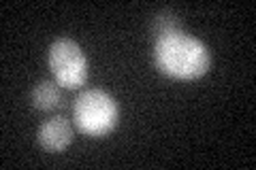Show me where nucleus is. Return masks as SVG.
<instances>
[{"label": "nucleus", "mask_w": 256, "mask_h": 170, "mask_svg": "<svg viewBox=\"0 0 256 170\" xmlns=\"http://www.w3.org/2000/svg\"><path fill=\"white\" fill-rule=\"evenodd\" d=\"M154 62L160 72L180 81H194L212 66V53L198 38L182 30L156 38Z\"/></svg>", "instance_id": "obj_1"}, {"label": "nucleus", "mask_w": 256, "mask_h": 170, "mask_svg": "<svg viewBox=\"0 0 256 170\" xmlns=\"http://www.w3.org/2000/svg\"><path fill=\"white\" fill-rule=\"evenodd\" d=\"M152 30H154L156 38H160L162 34H169V32L180 30V19H178V15L171 13V11H162V13H160L158 17L154 19V26H152Z\"/></svg>", "instance_id": "obj_6"}, {"label": "nucleus", "mask_w": 256, "mask_h": 170, "mask_svg": "<svg viewBox=\"0 0 256 170\" xmlns=\"http://www.w3.org/2000/svg\"><path fill=\"white\" fill-rule=\"evenodd\" d=\"M118 119L120 109L116 98L102 90H86L73 104V121L77 130L86 136H107L116 130Z\"/></svg>", "instance_id": "obj_2"}, {"label": "nucleus", "mask_w": 256, "mask_h": 170, "mask_svg": "<svg viewBox=\"0 0 256 170\" xmlns=\"http://www.w3.org/2000/svg\"><path fill=\"white\" fill-rule=\"evenodd\" d=\"M73 139H75V128L62 115L47 119L45 124L38 128V134H36L38 145H41L45 151H52V153L64 151L73 143Z\"/></svg>", "instance_id": "obj_4"}, {"label": "nucleus", "mask_w": 256, "mask_h": 170, "mask_svg": "<svg viewBox=\"0 0 256 170\" xmlns=\"http://www.w3.org/2000/svg\"><path fill=\"white\" fill-rule=\"evenodd\" d=\"M47 64L54 75V81H58L60 87L66 90H79L88 81V60L75 40L58 38L54 40L47 53Z\"/></svg>", "instance_id": "obj_3"}, {"label": "nucleus", "mask_w": 256, "mask_h": 170, "mask_svg": "<svg viewBox=\"0 0 256 170\" xmlns=\"http://www.w3.org/2000/svg\"><path fill=\"white\" fill-rule=\"evenodd\" d=\"M32 107L38 111H62L64 109V94L58 81L43 79L32 90Z\"/></svg>", "instance_id": "obj_5"}]
</instances>
